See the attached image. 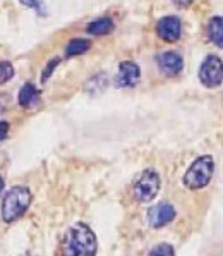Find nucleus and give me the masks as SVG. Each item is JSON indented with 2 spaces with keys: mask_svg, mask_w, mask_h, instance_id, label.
<instances>
[{
  "mask_svg": "<svg viewBox=\"0 0 223 256\" xmlns=\"http://www.w3.org/2000/svg\"><path fill=\"white\" fill-rule=\"evenodd\" d=\"M3 186H5V182H3V177L0 176V192L3 191Z\"/></svg>",
  "mask_w": 223,
  "mask_h": 256,
  "instance_id": "obj_21",
  "label": "nucleus"
},
{
  "mask_svg": "<svg viewBox=\"0 0 223 256\" xmlns=\"http://www.w3.org/2000/svg\"><path fill=\"white\" fill-rule=\"evenodd\" d=\"M198 78L205 88H218L223 82V60L218 55H208L199 66Z\"/></svg>",
  "mask_w": 223,
  "mask_h": 256,
  "instance_id": "obj_5",
  "label": "nucleus"
},
{
  "mask_svg": "<svg viewBox=\"0 0 223 256\" xmlns=\"http://www.w3.org/2000/svg\"><path fill=\"white\" fill-rule=\"evenodd\" d=\"M113 30H115V22H113V19L108 18V16L100 18V19H95V21H91L88 26H86V33L95 34V36H105V34H110Z\"/></svg>",
  "mask_w": 223,
  "mask_h": 256,
  "instance_id": "obj_12",
  "label": "nucleus"
},
{
  "mask_svg": "<svg viewBox=\"0 0 223 256\" xmlns=\"http://www.w3.org/2000/svg\"><path fill=\"white\" fill-rule=\"evenodd\" d=\"M33 202V192L28 186H12L2 200V220L12 224L28 212Z\"/></svg>",
  "mask_w": 223,
  "mask_h": 256,
  "instance_id": "obj_2",
  "label": "nucleus"
},
{
  "mask_svg": "<svg viewBox=\"0 0 223 256\" xmlns=\"http://www.w3.org/2000/svg\"><path fill=\"white\" fill-rule=\"evenodd\" d=\"M60 60L62 58L60 57H53L52 60L48 62V64L45 66V69H43V74H41V82H46L52 78V74H53V70L57 69V66L60 64Z\"/></svg>",
  "mask_w": 223,
  "mask_h": 256,
  "instance_id": "obj_18",
  "label": "nucleus"
},
{
  "mask_svg": "<svg viewBox=\"0 0 223 256\" xmlns=\"http://www.w3.org/2000/svg\"><path fill=\"white\" fill-rule=\"evenodd\" d=\"M174 218H175V208L167 202L155 204L148 212V224L153 229H160V227L168 226Z\"/></svg>",
  "mask_w": 223,
  "mask_h": 256,
  "instance_id": "obj_9",
  "label": "nucleus"
},
{
  "mask_svg": "<svg viewBox=\"0 0 223 256\" xmlns=\"http://www.w3.org/2000/svg\"><path fill=\"white\" fill-rule=\"evenodd\" d=\"M150 256H175V251L170 244L162 242V244H156L153 250L150 251Z\"/></svg>",
  "mask_w": 223,
  "mask_h": 256,
  "instance_id": "obj_17",
  "label": "nucleus"
},
{
  "mask_svg": "<svg viewBox=\"0 0 223 256\" xmlns=\"http://www.w3.org/2000/svg\"><path fill=\"white\" fill-rule=\"evenodd\" d=\"M10 131V124L7 120H0V141H3L7 136H9Z\"/></svg>",
  "mask_w": 223,
  "mask_h": 256,
  "instance_id": "obj_19",
  "label": "nucleus"
},
{
  "mask_svg": "<svg viewBox=\"0 0 223 256\" xmlns=\"http://www.w3.org/2000/svg\"><path fill=\"white\" fill-rule=\"evenodd\" d=\"M155 30L162 42L175 43L181 40V36H182V21L179 16H163V18L156 22Z\"/></svg>",
  "mask_w": 223,
  "mask_h": 256,
  "instance_id": "obj_6",
  "label": "nucleus"
},
{
  "mask_svg": "<svg viewBox=\"0 0 223 256\" xmlns=\"http://www.w3.org/2000/svg\"><path fill=\"white\" fill-rule=\"evenodd\" d=\"M160 188H162V179L160 174L153 168H146L138 176V179L134 180V186H132V192H134V198L139 203H150L158 196Z\"/></svg>",
  "mask_w": 223,
  "mask_h": 256,
  "instance_id": "obj_4",
  "label": "nucleus"
},
{
  "mask_svg": "<svg viewBox=\"0 0 223 256\" xmlns=\"http://www.w3.org/2000/svg\"><path fill=\"white\" fill-rule=\"evenodd\" d=\"M141 81V68L134 60H124L119 64L113 84L115 88H134Z\"/></svg>",
  "mask_w": 223,
  "mask_h": 256,
  "instance_id": "obj_7",
  "label": "nucleus"
},
{
  "mask_svg": "<svg viewBox=\"0 0 223 256\" xmlns=\"http://www.w3.org/2000/svg\"><path fill=\"white\" fill-rule=\"evenodd\" d=\"M108 86V76L105 72H98L95 76H91L84 84V90L89 94H98L101 92H105Z\"/></svg>",
  "mask_w": 223,
  "mask_h": 256,
  "instance_id": "obj_13",
  "label": "nucleus"
},
{
  "mask_svg": "<svg viewBox=\"0 0 223 256\" xmlns=\"http://www.w3.org/2000/svg\"><path fill=\"white\" fill-rule=\"evenodd\" d=\"M156 62H158L160 70L168 78L179 76L184 70V58H182V55L179 52H175V50H167V52L160 54Z\"/></svg>",
  "mask_w": 223,
  "mask_h": 256,
  "instance_id": "obj_8",
  "label": "nucleus"
},
{
  "mask_svg": "<svg viewBox=\"0 0 223 256\" xmlns=\"http://www.w3.org/2000/svg\"><path fill=\"white\" fill-rule=\"evenodd\" d=\"M213 172H215L213 156L211 155L198 156L186 170V174L182 177V182H184V186L187 189H191V191H199V189L206 188L210 184L211 177H213Z\"/></svg>",
  "mask_w": 223,
  "mask_h": 256,
  "instance_id": "obj_3",
  "label": "nucleus"
},
{
  "mask_svg": "<svg viewBox=\"0 0 223 256\" xmlns=\"http://www.w3.org/2000/svg\"><path fill=\"white\" fill-rule=\"evenodd\" d=\"M40 98H41V92L38 90V86L34 82H26L17 93V105L21 108H34L40 105Z\"/></svg>",
  "mask_w": 223,
  "mask_h": 256,
  "instance_id": "obj_10",
  "label": "nucleus"
},
{
  "mask_svg": "<svg viewBox=\"0 0 223 256\" xmlns=\"http://www.w3.org/2000/svg\"><path fill=\"white\" fill-rule=\"evenodd\" d=\"M98 250V241L95 232L83 222L74 224L67 230L62 242L64 256H95Z\"/></svg>",
  "mask_w": 223,
  "mask_h": 256,
  "instance_id": "obj_1",
  "label": "nucleus"
},
{
  "mask_svg": "<svg viewBox=\"0 0 223 256\" xmlns=\"http://www.w3.org/2000/svg\"><path fill=\"white\" fill-rule=\"evenodd\" d=\"M19 2H21L24 7H28V9L34 10V12H36L38 16H41V18H45L46 16L45 0H19Z\"/></svg>",
  "mask_w": 223,
  "mask_h": 256,
  "instance_id": "obj_16",
  "label": "nucleus"
},
{
  "mask_svg": "<svg viewBox=\"0 0 223 256\" xmlns=\"http://www.w3.org/2000/svg\"><path fill=\"white\" fill-rule=\"evenodd\" d=\"M15 70L12 62L9 60H0V84H7L9 81H12Z\"/></svg>",
  "mask_w": 223,
  "mask_h": 256,
  "instance_id": "obj_15",
  "label": "nucleus"
},
{
  "mask_svg": "<svg viewBox=\"0 0 223 256\" xmlns=\"http://www.w3.org/2000/svg\"><path fill=\"white\" fill-rule=\"evenodd\" d=\"M208 40L218 48H223V16H213L206 24Z\"/></svg>",
  "mask_w": 223,
  "mask_h": 256,
  "instance_id": "obj_11",
  "label": "nucleus"
},
{
  "mask_svg": "<svg viewBox=\"0 0 223 256\" xmlns=\"http://www.w3.org/2000/svg\"><path fill=\"white\" fill-rule=\"evenodd\" d=\"M172 2H174V6L181 7V9H186V7H189L194 0H172Z\"/></svg>",
  "mask_w": 223,
  "mask_h": 256,
  "instance_id": "obj_20",
  "label": "nucleus"
},
{
  "mask_svg": "<svg viewBox=\"0 0 223 256\" xmlns=\"http://www.w3.org/2000/svg\"><path fill=\"white\" fill-rule=\"evenodd\" d=\"M91 48V42L88 38H74L67 43L65 46V57H77V55H83Z\"/></svg>",
  "mask_w": 223,
  "mask_h": 256,
  "instance_id": "obj_14",
  "label": "nucleus"
}]
</instances>
